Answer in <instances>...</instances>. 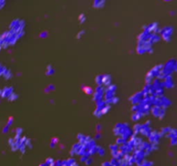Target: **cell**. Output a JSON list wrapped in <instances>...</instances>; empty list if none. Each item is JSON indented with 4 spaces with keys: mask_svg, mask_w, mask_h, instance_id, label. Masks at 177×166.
Segmentation results:
<instances>
[{
    "mask_svg": "<svg viewBox=\"0 0 177 166\" xmlns=\"http://www.w3.org/2000/svg\"><path fill=\"white\" fill-rule=\"evenodd\" d=\"M105 0H94V6L97 8H100L104 5Z\"/></svg>",
    "mask_w": 177,
    "mask_h": 166,
    "instance_id": "6da1fadb",
    "label": "cell"
},
{
    "mask_svg": "<svg viewBox=\"0 0 177 166\" xmlns=\"http://www.w3.org/2000/svg\"><path fill=\"white\" fill-rule=\"evenodd\" d=\"M80 20L82 19V21H81V22H84V21L86 20V18H85V17H84L83 15H81V16H80Z\"/></svg>",
    "mask_w": 177,
    "mask_h": 166,
    "instance_id": "7a4b0ae2",
    "label": "cell"
}]
</instances>
